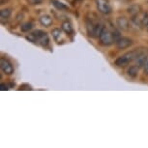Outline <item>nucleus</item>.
<instances>
[{"label": "nucleus", "mask_w": 148, "mask_h": 148, "mask_svg": "<svg viewBox=\"0 0 148 148\" xmlns=\"http://www.w3.org/2000/svg\"><path fill=\"white\" fill-rule=\"evenodd\" d=\"M26 39L29 40L30 42H32V43L40 44L43 47H47L49 42V36H47V33L43 31V30H35V31H33L32 33H30L26 37Z\"/></svg>", "instance_id": "obj_1"}, {"label": "nucleus", "mask_w": 148, "mask_h": 148, "mask_svg": "<svg viewBox=\"0 0 148 148\" xmlns=\"http://www.w3.org/2000/svg\"><path fill=\"white\" fill-rule=\"evenodd\" d=\"M141 52H142L141 51H133L127 52V53H125L124 55L117 58L115 60V65L119 67L126 66L130 62H132L133 60H136V58L138 57Z\"/></svg>", "instance_id": "obj_2"}, {"label": "nucleus", "mask_w": 148, "mask_h": 148, "mask_svg": "<svg viewBox=\"0 0 148 148\" xmlns=\"http://www.w3.org/2000/svg\"><path fill=\"white\" fill-rule=\"evenodd\" d=\"M99 38H100L101 44L104 45V46H110V45L113 44V42H115L113 32H111L108 29H106V28H104V30L102 31L101 35L99 36Z\"/></svg>", "instance_id": "obj_3"}, {"label": "nucleus", "mask_w": 148, "mask_h": 148, "mask_svg": "<svg viewBox=\"0 0 148 148\" xmlns=\"http://www.w3.org/2000/svg\"><path fill=\"white\" fill-rule=\"evenodd\" d=\"M96 6L99 12L105 15L111 12V6L108 0H96Z\"/></svg>", "instance_id": "obj_4"}, {"label": "nucleus", "mask_w": 148, "mask_h": 148, "mask_svg": "<svg viewBox=\"0 0 148 148\" xmlns=\"http://www.w3.org/2000/svg\"><path fill=\"white\" fill-rule=\"evenodd\" d=\"M0 68L6 75H12L14 73V67L11 64L9 60H7L6 58L2 57L0 59Z\"/></svg>", "instance_id": "obj_5"}, {"label": "nucleus", "mask_w": 148, "mask_h": 148, "mask_svg": "<svg viewBox=\"0 0 148 148\" xmlns=\"http://www.w3.org/2000/svg\"><path fill=\"white\" fill-rule=\"evenodd\" d=\"M133 44V41L131 40L129 38H126V37H121L120 39L116 41V46L118 49H127V47H129L130 46H132Z\"/></svg>", "instance_id": "obj_6"}, {"label": "nucleus", "mask_w": 148, "mask_h": 148, "mask_svg": "<svg viewBox=\"0 0 148 148\" xmlns=\"http://www.w3.org/2000/svg\"><path fill=\"white\" fill-rule=\"evenodd\" d=\"M116 23L122 30H128L130 28L129 21H128V19L125 18H118L116 19Z\"/></svg>", "instance_id": "obj_7"}, {"label": "nucleus", "mask_w": 148, "mask_h": 148, "mask_svg": "<svg viewBox=\"0 0 148 148\" xmlns=\"http://www.w3.org/2000/svg\"><path fill=\"white\" fill-rule=\"evenodd\" d=\"M40 22H41V24L42 25H44V26H51V24H52V18L51 16H49V15H45V16H42L41 18H40Z\"/></svg>", "instance_id": "obj_8"}, {"label": "nucleus", "mask_w": 148, "mask_h": 148, "mask_svg": "<svg viewBox=\"0 0 148 148\" xmlns=\"http://www.w3.org/2000/svg\"><path fill=\"white\" fill-rule=\"evenodd\" d=\"M146 58H147V54H145L143 51L141 52L140 54L138 55V57L136 58V66L138 67H142L144 66L145 64V61H146Z\"/></svg>", "instance_id": "obj_9"}, {"label": "nucleus", "mask_w": 148, "mask_h": 148, "mask_svg": "<svg viewBox=\"0 0 148 148\" xmlns=\"http://www.w3.org/2000/svg\"><path fill=\"white\" fill-rule=\"evenodd\" d=\"M62 30H63V29H62ZM62 30L59 29V28H54V29H52V31H51L52 37H53V39H54V40L56 41V42H60L61 38H62V36H63Z\"/></svg>", "instance_id": "obj_10"}, {"label": "nucleus", "mask_w": 148, "mask_h": 148, "mask_svg": "<svg viewBox=\"0 0 148 148\" xmlns=\"http://www.w3.org/2000/svg\"><path fill=\"white\" fill-rule=\"evenodd\" d=\"M62 29L67 33V34H72V33L74 32V29H73L72 24L70 23L69 21L63 22V23H62Z\"/></svg>", "instance_id": "obj_11"}, {"label": "nucleus", "mask_w": 148, "mask_h": 148, "mask_svg": "<svg viewBox=\"0 0 148 148\" xmlns=\"http://www.w3.org/2000/svg\"><path fill=\"white\" fill-rule=\"evenodd\" d=\"M104 28H105L104 24L101 23V22H98V23H96V26H95V31H94L95 37H99V36L101 35L102 31L104 30Z\"/></svg>", "instance_id": "obj_12"}, {"label": "nucleus", "mask_w": 148, "mask_h": 148, "mask_svg": "<svg viewBox=\"0 0 148 148\" xmlns=\"http://www.w3.org/2000/svg\"><path fill=\"white\" fill-rule=\"evenodd\" d=\"M128 75L131 77H138V66H131L128 69Z\"/></svg>", "instance_id": "obj_13"}, {"label": "nucleus", "mask_w": 148, "mask_h": 148, "mask_svg": "<svg viewBox=\"0 0 148 148\" xmlns=\"http://www.w3.org/2000/svg\"><path fill=\"white\" fill-rule=\"evenodd\" d=\"M12 14V11L9 8H6V9H2L0 11V16H1V19H7Z\"/></svg>", "instance_id": "obj_14"}, {"label": "nucleus", "mask_w": 148, "mask_h": 148, "mask_svg": "<svg viewBox=\"0 0 148 148\" xmlns=\"http://www.w3.org/2000/svg\"><path fill=\"white\" fill-rule=\"evenodd\" d=\"M51 3H52V5L56 8V9H58V10H66L67 7L66 5H64V3H62V2H60V1H58V0H51Z\"/></svg>", "instance_id": "obj_15"}, {"label": "nucleus", "mask_w": 148, "mask_h": 148, "mask_svg": "<svg viewBox=\"0 0 148 148\" xmlns=\"http://www.w3.org/2000/svg\"><path fill=\"white\" fill-rule=\"evenodd\" d=\"M33 28V23L32 22H25L24 24H22L21 29L22 32H28L29 30H31Z\"/></svg>", "instance_id": "obj_16"}, {"label": "nucleus", "mask_w": 148, "mask_h": 148, "mask_svg": "<svg viewBox=\"0 0 148 148\" xmlns=\"http://www.w3.org/2000/svg\"><path fill=\"white\" fill-rule=\"evenodd\" d=\"M44 0H26V2L29 5H39L43 3Z\"/></svg>", "instance_id": "obj_17"}, {"label": "nucleus", "mask_w": 148, "mask_h": 148, "mask_svg": "<svg viewBox=\"0 0 148 148\" xmlns=\"http://www.w3.org/2000/svg\"><path fill=\"white\" fill-rule=\"evenodd\" d=\"M15 84H5V83H1V84H0V88H1V90H8V89H10L11 87H12V86H14Z\"/></svg>", "instance_id": "obj_18"}, {"label": "nucleus", "mask_w": 148, "mask_h": 148, "mask_svg": "<svg viewBox=\"0 0 148 148\" xmlns=\"http://www.w3.org/2000/svg\"><path fill=\"white\" fill-rule=\"evenodd\" d=\"M144 72L148 74V54H147V58H146V61H145V64H144Z\"/></svg>", "instance_id": "obj_19"}, {"label": "nucleus", "mask_w": 148, "mask_h": 148, "mask_svg": "<svg viewBox=\"0 0 148 148\" xmlns=\"http://www.w3.org/2000/svg\"><path fill=\"white\" fill-rule=\"evenodd\" d=\"M145 27H146V29H147V31H148V23L146 24V25H145Z\"/></svg>", "instance_id": "obj_20"}]
</instances>
